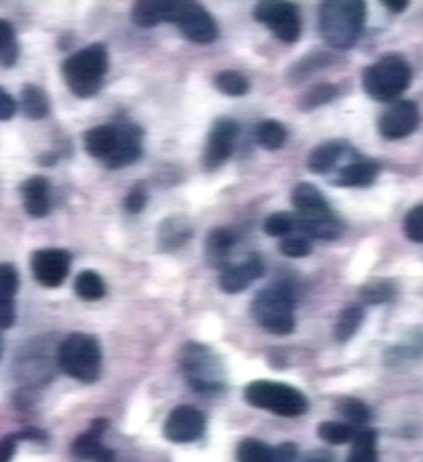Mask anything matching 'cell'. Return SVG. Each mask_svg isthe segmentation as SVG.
<instances>
[{
	"instance_id": "obj_1",
	"label": "cell",
	"mask_w": 423,
	"mask_h": 462,
	"mask_svg": "<svg viewBox=\"0 0 423 462\" xmlns=\"http://www.w3.org/2000/svg\"><path fill=\"white\" fill-rule=\"evenodd\" d=\"M366 0H321L319 31L332 49H352L366 24Z\"/></svg>"
},
{
	"instance_id": "obj_2",
	"label": "cell",
	"mask_w": 423,
	"mask_h": 462,
	"mask_svg": "<svg viewBox=\"0 0 423 462\" xmlns=\"http://www.w3.org/2000/svg\"><path fill=\"white\" fill-rule=\"evenodd\" d=\"M412 71L406 58L390 53L367 66L363 72V87L375 101L391 103L401 97L410 86Z\"/></svg>"
},
{
	"instance_id": "obj_3",
	"label": "cell",
	"mask_w": 423,
	"mask_h": 462,
	"mask_svg": "<svg viewBox=\"0 0 423 462\" xmlns=\"http://www.w3.org/2000/svg\"><path fill=\"white\" fill-rule=\"evenodd\" d=\"M106 71L108 51L103 43H92L63 63L66 84L79 98H90L98 94Z\"/></svg>"
},
{
	"instance_id": "obj_4",
	"label": "cell",
	"mask_w": 423,
	"mask_h": 462,
	"mask_svg": "<svg viewBox=\"0 0 423 462\" xmlns=\"http://www.w3.org/2000/svg\"><path fill=\"white\" fill-rule=\"evenodd\" d=\"M252 315L270 334H290L295 328L294 291L284 282L262 289L252 300Z\"/></svg>"
},
{
	"instance_id": "obj_5",
	"label": "cell",
	"mask_w": 423,
	"mask_h": 462,
	"mask_svg": "<svg viewBox=\"0 0 423 462\" xmlns=\"http://www.w3.org/2000/svg\"><path fill=\"white\" fill-rule=\"evenodd\" d=\"M57 363L72 379L84 383H97L101 374L100 344L84 332L71 334L58 346Z\"/></svg>"
},
{
	"instance_id": "obj_6",
	"label": "cell",
	"mask_w": 423,
	"mask_h": 462,
	"mask_svg": "<svg viewBox=\"0 0 423 462\" xmlns=\"http://www.w3.org/2000/svg\"><path fill=\"white\" fill-rule=\"evenodd\" d=\"M181 369L188 385L201 395H218L225 390L222 361L207 346L188 344L181 352Z\"/></svg>"
},
{
	"instance_id": "obj_7",
	"label": "cell",
	"mask_w": 423,
	"mask_h": 462,
	"mask_svg": "<svg viewBox=\"0 0 423 462\" xmlns=\"http://www.w3.org/2000/svg\"><path fill=\"white\" fill-rule=\"evenodd\" d=\"M244 400L247 403L273 412L282 418H299L308 411V400L300 390L289 383L274 381H255L244 389Z\"/></svg>"
},
{
	"instance_id": "obj_8",
	"label": "cell",
	"mask_w": 423,
	"mask_h": 462,
	"mask_svg": "<svg viewBox=\"0 0 423 462\" xmlns=\"http://www.w3.org/2000/svg\"><path fill=\"white\" fill-rule=\"evenodd\" d=\"M161 22L172 23L194 43H212L218 28L212 14L196 0H162Z\"/></svg>"
},
{
	"instance_id": "obj_9",
	"label": "cell",
	"mask_w": 423,
	"mask_h": 462,
	"mask_svg": "<svg viewBox=\"0 0 423 462\" xmlns=\"http://www.w3.org/2000/svg\"><path fill=\"white\" fill-rule=\"evenodd\" d=\"M253 18L282 42L294 43L300 39V10L290 0H260L253 8Z\"/></svg>"
},
{
	"instance_id": "obj_10",
	"label": "cell",
	"mask_w": 423,
	"mask_h": 462,
	"mask_svg": "<svg viewBox=\"0 0 423 462\" xmlns=\"http://www.w3.org/2000/svg\"><path fill=\"white\" fill-rule=\"evenodd\" d=\"M71 268V254L65 249H41L31 255V270L45 288H58L65 282Z\"/></svg>"
},
{
	"instance_id": "obj_11",
	"label": "cell",
	"mask_w": 423,
	"mask_h": 462,
	"mask_svg": "<svg viewBox=\"0 0 423 462\" xmlns=\"http://www.w3.org/2000/svg\"><path fill=\"white\" fill-rule=\"evenodd\" d=\"M204 430V414L189 404L177 406L165 419L164 437L172 443H191L201 439Z\"/></svg>"
},
{
	"instance_id": "obj_12",
	"label": "cell",
	"mask_w": 423,
	"mask_h": 462,
	"mask_svg": "<svg viewBox=\"0 0 423 462\" xmlns=\"http://www.w3.org/2000/svg\"><path fill=\"white\" fill-rule=\"evenodd\" d=\"M420 115L416 103L409 100L395 101L379 119V132L387 140H402L416 132Z\"/></svg>"
},
{
	"instance_id": "obj_13",
	"label": "cell",
	"mask_w": 423,
	"mask_h": 462,
	"mask_svg": "<svg viewBox=\"0 0 423 462\" xmlns=\"http://www.w3.org/2000/svg\"><path fill=\"white\" fill-rule=\"evenodd\" d=\"M237 134H239V125L233 119L223 117L214 124V127L208 134L207 146L204 152L206 169L214 171L228 161L234 148Z\"/></svg>"
},
{
	"instance_id": "obj_14",
	"label": "cell",
	"mask_w": 423,
	"mask_h": 462,
	"mask_svg": "<svg viewBox=\"0 0 423 462\" xmlns=\"http://www.w3.org/2000/svg\"><path fill=\"white\" fill-rule=\"evenodd\" d=\"M265 273V265L259 255H251L249 259L226 267L220 276V288L226 294H239L251 286L252 282H257Z\"/></svg>"
},
{
	"instance_id": "obj_15",
	"label": "cell",
	"mask_w": 423,
	"mask_h": 462,
	"mask_svg": "<svg viewBox=\"0 0 423 462\" xmlns=\"http://www.w3.org/2000/svg\"><path fill=\"white\" fill-rule=\"evenodd\" d=\"M108 422L106 420H95L90 430L82 433L78 440L72 443V453L87 461H111L115 453L101 443V435L106 430Z\"/></svg>"
},
{
	"instance_id": "obj_16",
	"label": "cell",
	"mask_w": 423,
	"mask_h": 462,
	"mask_svg": "<svg viewBox=\"0 0 423 462\" xmlns=\"http://www.w3.org/2000/svg\"><path fill=\"white\" fill-rule=\"evenodd\" d=\"M292 204L299 218H319L332 214L329 202L313 183H299L292 189Z\"/></svg>"
},
{
	"instance_id": "obj_17",
	"label": "cell",
	"mask_w": 423,
	"mask_h": 462,
	"mask_svg": "<svg viewBox=\"0 0 423 462\" xmlns=\"http://www.w3.org/2000/svg\"><path fill=\"white\" fill-rule=\"evenodd\" d=\"M18 272L12 263H0V329H8L16 321V303L18 292Z\"/></svg>"
},
{
	"instance_id": "obj_18",
	"label": "cell",
	"mask_w": 423,
	"mask_h": 462,
	"mask_svg": "<svg viewBox=\"0 0 423 462\" xmlns=\"http://www.w3.org/2000/svg\"><path fill=\"white\" fill-rule=\"evenodd\" d=\"M142 156V132L135 125H121V140L115 152L109 156L105 164L109 169H121L133 164Z\"/></svg>"
},
{
	"instance_id": "obj_19",
	"label": "cell",
	"mask_w": 423,
	"mask_h": 462,
	"mask_svg": "<svg viewBox=\"0 0 423 462\" xmlns=\"http://www.w3.org/2000/svg\"><path fill=\"white\" fill-rule=\"evenodd\" d=\"M381 166L372 159H356L342 167L336 177V185L345 188L371 187L377 180Z\"/></svg>"
},
{
	"instance_id": "obj_20",
	"label": "cell",
	"mask_w": 423,
	"mask_h": 462,
	"mask_svg": "<svg viewBox=\"0 0 423 462\" xmlns=\"http://www.w3.org/2000/svg\"><path fill=\"white\" fill-rule=\"evenodd\" d=\"M121 140V125H98L84 135L86 152L105 162L115 152Z\"/></svg>"
},
{
	"instance_id": "obj_21",
	"label": "cell",
	"mask_w": 423,
	"mask_h": 462,
	"mask_svg": "<svg viewBox=\"0 0 423 462\" xmlns=\"http://www.w3.org/2000/svg\"><path fill=\"white\" fill-rule=\"evenodd\" d=\"M22 189L24 209L29 216L42 218L51 212V183L45 177H31L24 181Z\"/></svg>"
},
{
	"instance_id": "obj_22",
	"label": "cell",
	"mask_w": 423,
	"mask_h": 462,
	"mask_svg": "<svg viewBox=\"0 0 423 462\" xmlns=\"http://www.w3.org/2000/svg\"><path fill=\"white\" fill-rule=\"evenodd\" d=\"M348 150H350V146L340 140L317 144L315 150L308 154L307 167H308L309 172L317 173V175L329 173L330 171L336 169L340 159L344 158Z\"/></svg>"
},
{
	"instance_id": "obj_23",
	"label": "cell",
	"mask_w": 423,
	"mask_h": 462,
	"mask_svg": "<svg viewBox=\"0 0 423 462\" xmlns=\"http://www.w3.org/2000/svg\"><path fill=\"white\" fill-rule=\"evenodd\" d=\"M295 218H297L295 230L300 231V235L308 239L334 241L344 231V225L334 214L319 217V218H299V217H295Z\"/></svg>"
},
{
	"instance_id": "obj_24",
	"label": "cell",
	"mask_w": 423,
	"mask_h": 462,
	"mask_svg": "<svg viewBox=\"0 0 423 462\" xmlns=\"http://www.w3.org/2000/svg\"><path fill=\"white\" fill-rule=\"evenodd\" d=\"M236 238L234 233L228 228H216L210 231L206 238V257L214 267H223L228 260Z\"/></svg>"
},
{
	"instance_id": "obj_25",
	"label": "cell",
	"mask_w": 423,
	"mask_h": 462,
	"mask_svg": "<svg viewBox=\"0 0 423 462\" xmlns=\"http://www.w3.org/2000/svg\"><path fill=\"white\" fill-rule=\"evenodd\" d=\"M193 236V228L185 218H167L159 228V245L165 251L179 249Z\"/></svg>"
},
{
	"instance_id": "obj_26",
	"label": "cell",
	"mask_w": 423,
	"mask_h": 462,
	"mask_svg": "<svg viewBox=\"0 0 423 462\" xmlns=\"http://www.w3.org/2000/svg\"><path fill=\"white\" fill-rule=\"evenodd\" d=\"M350 462L377 461V432L373 429L364 427L354 435L353 449L348 456Z\"/></svg>"
},
{
	"instance_id": "obj_27",
	"label": "cell",
	"mask_w": 423,
	"mask_h": 462,
	"mask_svg": "<svg viewBox=\"0 0 423 462\" xmlns=\"http://www.w3.org/2000/svg\"><path fill=\"white\" fill-rule=\"evenodd\" d=\"M364 309L361 307V305H350V307H346L342 313H340V317L337 319V325H336V329H334V336H336V339L338 342H348V340L353 339L354 337V334L358 332L359 328L363 325V321H364Z\"/></svg>"
},
{
	"instance_id": "obj_28",
	"label": "cell",
	"mask_w": 423,
	"mask_h": 462,
	"mask_svg": "<svg viewBox=\"0 0 423 462\" xmlns=\"http://www.w3.org/2000/svg\"><path fill=\"white\" fill-rule=\"evenodd\" d=\"M257 143L268 152L280 150L287 142V130L282 124L273 119H266L260 123L255 129Z\"/></svg>"
},
{
	"instance_id": "obj_29",
	"label": "cell",
	"mask_w": 423,
	"mask_h": 462,
	"mask_svg": "<svg viewBox=\"0 0 423 462\" xmlns=\"http://www.w3.org/2000/svg\"><path fill=\"white\" fill-rule=\"evenodd\" d=\"M74 291L82 300L94 302L100 300L101 297L106 294V286L100 274L95 273L92 270H84L78 274L74 282Z\"/></svg>"
},
{
	"instance_id": "obj_30",
	"label": "cell",
	"mask_w": 423,
	"mask_h": 462,
	"mask_svg": "<svg viewBox=\"0 0 423 462\" xmlns=\"http://www.w3.org/2000/svg\"><path fill=\"white\" fill-rule=\"evenodd\" d=\"M22 108L23 113L34 121L43 119L51 111L47 95L43 94L42 88L36 86H26L23 88Z\"/></svg>"
},
{
	"instance_id": "obj_31",
	"label": "cell",
	"mask_w": 423,
	"mask_h": 462,
	"mask_svg": "<svg viewBox=\"0 0 423 462\" xmlns=\"http://www.w3.org/2000/svg\"><path fill=\"white\" fill-rule=\"evenodd\" d=\"M356 427L348 422H336V420H326L317 427V435L321 440L329 445H345L350 443L356 435Z\"/></svg>"
},
{
	"instance_id": "obj_32",
	"label": "cell",
	"mask_w": 423,
	"mask_h": 462,
	"mask_svg": "<svg viewBox=\"0 0 423 462\" xmlns=\"http://www.w3.org/2000/svg\"><path fill=\"white\" fill-rule=\"evenodd\" d=\"M337 410L345 422L354 427H366L371 420V410L358 398H342L337 403Z\"/></svg>"
},
{
	"instance_id": "obj_33",
	"label": "cell",
	"mask_w": 423,
	"mask_h": 462,
	"mask_svg": "<svg viewBox=\"0 0 423 462\" xmlns=\"http://www.w3.org/2000/svg\"><path fill=\"white\" fill-rule=\"evenodd\" d=\"M216 88L222 92V94L228 95V97H243V95L249 92L251 84L249 79L245 78L244 74L241 72L226 71L218 72L214 79Z\"/></svg>"
},
{
	"instance_id": "obj_34",
	"label": "cell",
	"mask_w": 423,
	"mask_h": 462,
	"mask_svg": "<svg viewBox=\"0 0 423 462\" xmlns=\"http://www.w3.org/2000/svg\"><path fill=\"white\" fill-rule=\"evenodd\" d=\"M236 457L243 462L273 461V448L255 439H244L237 445Z\"/></svg>"
},
{
	"instance_id": "obj_35",
	"label": "cell",
	"mask_w": 423,
	"mask_h": 462,
	"mask_svg": "<svg viewBox=\"0 0 423 462\" xmlns=\"http://www.w3.org/2000/svg\"><path fill=\"white\" fill-rule=\"evenodd\" d=\"M18 60V43L14 26L5 20H0V65L12 68Z\"/></svg>"
},
{
	"instance_id": "obj_36",
	"label": "cell",
	"mask_w": 423,
	"mask_h": 462,
	"mask_svg": "<svg viewBox=\"0 0 423 462\" xmlns=\"http://www.w3.org/2000/svg\"><path fill=\"white\" fill-rule=\"evenodd\" d=\"M337 87L334 84H317L301 97L300 108L303 111H311L321 105H327L337 97Z\"/></svg>"
},
{
	"instance_id": "obj_37",
	"label": "cell",
	"mask_w": 423,
	"mask_h": 462,
	"mask_svg": "<svg viewBox=\"0 0 423 462\" xmlns=\"http://www.w3.org/2000/svg\"><path fill=\"white\" fill-rule=\"evenodd\" d=\"M332 61H334L332 55L326 53V51H323V53L317 51V53H313V55H308V57L301 58L299 63H295L292 71H290V76L295 80L305 79L311 72L316 71V69H321L324 66L330 65Z\"/></svg>"
},
{
	"instance_id": "obj_38",
	"label": "cell",
	"mask_w": 423,
	"mask_h": 462,
	"mask_svg": "<svg viewBox=\"0 0 423 462\" xmlns=\"http://www.w3.org/2000/svg\"><path fill=\"white\" fill-rule=\"evenodd\" d=\"M396 297V288L391 282H369L361 289L363 302L369 305H381L393 300Z\"/></svg>"
},
{
	"instance_id": "obj_39",
	"label": "cell",
	"mask_w": 423,
	"mask_h": 462,
	"mask_svg": "<svg viewBox=\"0 0 423 462\" xmlns=\"http://www.w3.org/2000/svg\"><path fill=\"white\" fill-rule=\"evenodd\" d=\"M295 225H297V218L292 214L274 212L266 218L263 228H265L268 236L282 238V236H289L292 231H295Z\"/></svg>"
},
{
	"instance_id": "obj_40",
	"label": "cell",
	"mask_w": 423,
	"mask_h": 462,
	"mask_svg": "<svg viewBox=\"0 0 423 462\" xmlns=\"http://www.w3.org/2000/svg\"><path fill=\"white\" fill-rule=\"evenodd\" d=\"M280 251L286 257L301 259V257H307V255L311 254V245H309V239L307 236H303V235L289 236V238H284L280 241Z\"/></svg>"
},
{
	"instance_id": "obj_41",
	"label": "cell",
	"mask_w": 423,
	"mask_h": 462,
	"mask_svg": "<svg viewBox=\"0 0 423 462\" xmlns=\"http://www.w3.org/2000/svg\"><path fill=\"white\" fill-rule=\"evenodd\" d=\"M404 235L412 243L423 245V206H417L404 218Z\"/></svg>"
},
{
	"instance_id": "obj_42",
	"label": "cell",
	"mask_w": 423,
	"mask_h": 462,
	"mask_svg": "<svg viewBox=\"0 0 423 462\" xmlns=\"http://www.w3.org/2000/svg\"><path fill=\"white\" fill-rule=\"evenodd\" d=\"M146 202H148V195H146L143 185H135L130 189L129 195L125 198L124 208L129 214H138V212L144 209Z\"/></svg>"
},
{
	"instance_id": "obj_43",
	"label": "cell",
	"mask_w": 423,
	"mask_h": 462,
	"mask_svg": "<svg viewBox=\"0 0 423 462\" xmlns=\"http://www.w3.org/2000/svg\"><path fill=\"white\" fill-rule=\"evenodd\" d=\"M14 113H16V103L4 88H0V121H10Z\"/></svg>"
},
{
	"instance_id": "obj_44",
	"label": "cell",
	"mask_w": 423,
	"mask_h": 462,
	"mask_svg": "<svg viewBox=\"0 0 423 462\" xmlns=\"http://www.w3.org/2000/svg\"><path fill=\"white\" fill-rule=\"evenodd\" d=\"M297 459V445L282 443L273 448V461L290 462Z\"/></svg>"
},
{
	"instance_id": "obj_45",
	"label": "cell",
	"mask_w": 423,
	"mask_h": 462,
	"mask_svg": "<svg viewBox=\"0 0 423 462\" xmlns=\"http://www.w3.org/2000/svg\"><path fill=\"white\" fill-rule=\"evenodd\" d=\"M18 435H8L4 440L0 441V462H7L12 459L18 447Z\"/></svg>"
},
{
	"instance_id": "obj_46",
	"label": "cell",
	"mask_w": 423,
	"mask_h": 462,
	"mask_svg": "<svg viewBox=\"0 0 423 462\" xmlns=\"http://www.w3.org/2000/svg\"><path fill=\"white\" fill-rule=\"evenodd\" d=\"M383 7H387L393 14H402L406 8L409 7V0H381Z\"/></svg>"
},
{
	"instance_id": "obj_47",
	"label": "cell",
	"mask_w": 423,
	"mask_h": 462,
	"mask_svg": "<svg viewBox=\"0 0 423 462\" xmlns=\"http://www.w3.org/2000/svg\"><path fill=\"white\" fill-rule=\"evenodd\" d=\"M18 437H20V440H45V433H43L42 430H39V429H28V430L20 433Z\"/></svg>"
},
{
	"instance_id": "obj_48",
	"label": "cell",
	"mask_w": 423,
	"mask_h": 462,
	"mask_svg": "<svg viewBox=\"0 0 423 462\" xmlns=\"http://www.w3.org/2000/svg\"><path fill=\"white\" fill-rule=\"evenodd\" d=\"M2 348H4V346H2V339H0V355H2Z\"/></svg>"
}]
</instances>
